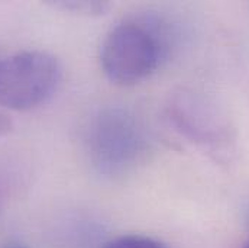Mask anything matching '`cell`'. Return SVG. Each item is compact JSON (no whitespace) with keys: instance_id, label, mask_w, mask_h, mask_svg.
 Listing matches in <instances>:
<instances>
[{"instance_id":"cell-1","label":"cell","mask_w":249,"mask_h":248,"mask_svg":"<svg viewBox=\"0 0 249 248\" xmlns=\"http://www.w3.org/2000/svg\"><path fill=\"white\" fill-rule=\"evenodd\" d=\"M168 53L162 28L152 19H126L109 31L100 47V65L109 81L133 86L158 70Z\"/></svg>"},{"instance_id":"cell-2","label":"cell","mask_w":249,"mask_h":248,"mask_svg":"<svg viewBox=\"0 0 249 248\" xmlns=\"http://www.w3.org/2000/svg\"><path fill=\"white\" fill-rule=\"evenodd\" d=\"M57 57L45 51H22L0 61V106L31 111L48 102L61 84Z\"/></svg>"},{"instance_id":"cell-3","label":"cell","mask_w":249,"mask_h":248,"mask_svg":"<svg viewBox=\"0 0 249 248\" xmlns=\"http://www.w3.org/2000/svg\"><path fill=\"white\" fill-rule=\"evenodd\" d=\"M177 109L178 124L193 139L204 144H217L228 139V128L204 102L188 97L177 105Z\"/></svg>"},{"instance_id":"cell-4","label":"cell","mask_w":249,"mask_h":248,"mask_svg":"<svg viewBox=\"0 0 249 248\" xmlns=\"http://www.w3.org/2000/svg\"><path fill=\"white\" fill-rule=\"evenodd\" d=\"M105 248H167V246L145 235H124L109 241Z\"/></svg>"},{"instance_id":"cell-5","label":"cell","mask_w":249,"mask_h":248,"mask_svg":"<svg viewBox=\"0 0 249 248\" xmlns=\"http://www.w3.org/2000/svg\"><path fill=\"white\" fill-rule=\"evenodd\" d=\"M57 6L83 13H100L109 7V4L105 1H60Z\"/></svg>"},{"instance_id":"cell-6","label":"cell","mask_w":249,"mask_h":248,"mask_svg":"<svg viewBox=\"0 0 249 248\" xmlns=\"http://www.w3.org/2000/svg\"><path fill=\"white\" fill-rule=\"evenodd\" d=\"M12 129H13V121H12V118L6 112H1L0 111V138L6 136Z\"/></svg>"},{"instance_id":"cell-7","label":"cell","mask_w":249,"mask_h":248,"mask_svg":"<svg viewBox=\"0 0 249 248\" xmlns=\"http://www.w3.org/2000/svg\"><path fill=\"white\" fill-rule=\"evenodd\" d=\"M244 248H249V244H247V246H245V247Z\"/></svg>"},{"instance_id":"cell-8","label":"cell","mask_w":249,"mask_h":248,"mask_svg":"<svg viewBox=\"0 0 249 248\" xmlns=\"http://www.w3.org/2000/svg\"><path fill=\"white\" fill-rule=\"evenodd\" d=\"M10 248H25V247H10Z\"/></svg>"}]
</instances>
